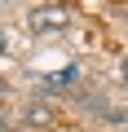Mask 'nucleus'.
I'll use <instances>...</instances> for the list:
<instances>
[{"label":"nucleus","instance_id":"obj_1","mask_svg":"<svg viewBox=\"0 0 128 132\" xmlns=\"http://www.w3.org/2000/svg\"><path fill=\"white\" fill-rule=\"evenodd\" d=\"M27 27L31 31H62V27H71V9L66 5H40V9H31Z\"/></svg>","mask_w":128,"mask_h":132},{"label":"nucleus","instance_id":"obj_3","mask_svg":"<svg viewBox=\"0 0 128 132\" xmlns=\"http://www.w3.org/2000/svg\"><path fill=\"white\" fill-rule=\"evenodd\" d=\"M0 53H5V31H0Z\"/></svg>","mask_w":128,"mask_h":132},{"label":"nucleus","instance_id":"obj_2","mask_svg":"<svg viewBox=\"0 0 128 132\" xmlns=\"http://www.w3.org/2000/svg\"><path fill=\"white\" fill-rule=\"evenodd\" d=\"M119 75H124V84H128V62H124V66H119Z\"/></svg>","mask_w":128,"mask_h":132},{"label":"nucleus","instance_id":"obj_4","mask_svg":"<svg viewBox=\"0 0 128 132\" xmlns=\"http://www.w3.org/2000/svg\"><path fill=\"white\" fill-rule=\"evenodd\" d=\"M124 132H128V128H124Z\"/></svg>","mask_w":128,"mask_h":132}]
</instances>
